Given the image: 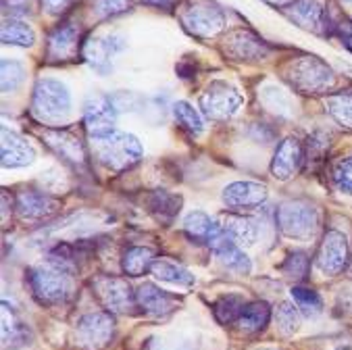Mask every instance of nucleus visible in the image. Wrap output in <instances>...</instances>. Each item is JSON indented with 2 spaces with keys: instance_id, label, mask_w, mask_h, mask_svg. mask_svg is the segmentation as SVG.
I'll use <instances>...</instances> for the list:
<instances>
[{
  "instance_id": "c756f323",
  "label": "nucleus",
  "mask_w": 352,
  "mask_h": 350,
  "mask_svg": "<svg viewBox=\"0 0 352 350\" xmlns=\"http://www.w3.org/2000/svg\"><path fill=\"white\" fill-rule=\"evenodd\" d=\"M327 111L340 125L352 129V90L327 96Z\"/></svg>"
},
{
  "instance_id": "4468645a",
  "label": "nucleus",
  "mask_w": 352,
  "mask_h": 350,
  "mask_svg": "<svg viewBox=\"0 0 352 350\" xmlns=\"http://www.w3.org/2000/svg\"><path fill=\"white\" fill-rule=\"evenodd\" d=\"M36 161V151L28 140L7 127H3V167L19 169Z\"/></svg>"
},
{
  "instance_id": "a18cd8bd",
  "label": "nucleus",
  "mask_w": 352,
  "mask_h": 350,
  "mask_svg": "<svg viewBox=\"0 0 352 350\" xmlns=\"http://www.w3.org/2000/svg\"><path fill=\"white\" fill-rule=\"evenodd\" d=\"M254 350H277V348H254Z\"/></svg>"
},
{
  "instance_id": "b1692460",
  "label": "nucleus",
  "mask_w": 352,
  "mask_h": 350,
  "mask_svg": "<svg viewBox=\"0 0 352 350\" xmlns=\"http://www.w3.org/2000/svg\"><path fill=\"white\" fill-rule=\"evenodd\" d=\"M151 271H153V275L157 279H161V282H167V284H173V286H182V288H190L196 282L194 275L186 267H182L177 263H171L167 259H157L153 263Z\"/></svg>"
},
{
  "instance_id": "2eb2a0df",
  "label": "nucleus",
  "mask_w": 352,
  "mask_h": 350,
  "mask_svg": "<svg viewBox=\"0 0 352 350\" xmlns=\"http://www.w3.org/2000/svg\"><path fill=\"white\" fill-rule=\"evenodd\" d=\"M56 208H58V202L52 196L38 192V190H23L17 196V213L21 215V219H28V221L46 219L56 213Z\"/></svg>"
},
{
  "instance_id": "f03ea898",
  "label": "nucleus",
  "mask_w": 352,
  "mask_h": 350,
  "mask_svg": "<svg viewBox=\"0 0 352 350\" xmlns=\"http://www.w3.org/2000/svg\"><path fill=\"white\" fill-rule=\"evenodd\" d=\"M32 111L42 123H65L72 115V94L63 82L44 78L36 84Z\"/></svg>"
},
{
  "instance_id": "39448f33",
  "label": "nucleus",
  "mask_w": 352,
  "mask_h": 350,
  "mask_svg": "<svg viewBox=\"0 0 352 350\" xmlns=\"http://www.w3.org/2000/svg\"><path fill=\"white\" fill-rule=\"evenodd\" d=\"M290 84L307 94H325L333 88L336 76L331 67L317 56H302L294 61L288 69Z\"/></svg>"
},
{
  "instance_id": "4c0bfd02",
  "label": "nucleus",
  "mask_w": 352,
  "mask_h": 350,
  "mask_svg": "<svg viewBox=\"0 0 352 350\" xmlns=\"http://www.w3.org/2000/svg\"><path fill=\"white\" fill-rule=\"evenodd\" d=\"M131 9V0H96V13L100 17H117Z\"/></svg>"
},
{
  "instance_id": "f257e3e1",
  "label": "nucleus",
  "mask_w": 352,
  "mask_h": 350,
  "mask_svg": "<svg viewBox=\"0 0 352 350\" xmlns=\"http://www.w3.org/2000/svg\"><path fill=\"white\" fill-rule=\"evenodd\" d=\"M92 151L102 165L113 171H123L133 167L142 159V144L133 133L121 129H107L92 135Z\"/></svg>"
},
{
  "instance_id": "a211bd4d",
  "label": "nucleus",
  "mask_w": 352,
  "mask_h": 350,
  "mask_svg": "<svg viewBox=\"0 0 352 350\" xmlns=\"http://www.w3.org/2000/svg\"><path fill=\"white\" fill-rule=\"evenodd\" d=\"M184 232L192 242L210 246L223 234V228L210 215H206L202 211H192L184 219Z\"/></svg>"
},
{
  "instance_id": "f704fd0d",
  "label": "nucleus",
  "mask_w": 352,
  "mask_h": 350,
  "mask_svg": "<svg viewBox=\"0 0 352 350\" xmlns=\"http://www.w3.org/2000/svg\"><path fill=\"white\" fill-rule=\"evenodd\" d=\"M25 80V67L19 61H3V92L9 94L13 90H17Z\"/></svg>"
},
{
  "instance_id": "37998d69",
  "label": "nucleus",
  "mask_w": 352,
  "mask_h": 350,
  "mask_svg": "<svg viewBox=\"0 0 352 350\" xmlns=\"http://www.w3.org/2000/svg\"><path fill=\"white\" fill-rule=\"evenodd\" d=\"M144 5H148V7H155V9H165V11H169V9H173L175 5H177V0H142Z\"/></svg>"
},
{
  "instance_id": "5701e85b",
  "label": "nucleus",
  "mask_w": 352,
  "mask_h": 350,
  "mask_svg": "<svg viewBox=\"0 0 352 350\" xmlns=\"http://www.w3.org/2000/svg\"><path fill=\"white\" fill-rule=\"evenodd\" d=\"M179 206H182V198L171 194V192H167V190H155L148 196L151 213L161 223H171L177 217V213H179Z\"/></svg>"
},
{
  "instance_id": "423d86ee",
  "label": "nucleus",
  "mask_w": 352,
  "mask_h": 350,
  "mask_svg": "<svg viewBox=\"0 0 352 350\" xmlns=\"http://www.w3.org/2000/svg\"><path fill=\"white\" fill-rule=\"evenodd\" d=\"M186 32L198 38H210L223 30L226 15L219 5L210 0H190L188 7L179 15Z\"/></svg>"
},
{
  "instance_id": "6ab92c4d",
  "label": "nucleus",
  "mask_w": 352,
  "mask_h": 350,
  "mask_svg": "<svg viewBox=\"0 0 352 350\" xmlns=\"http://www.w3.org/2000/svg\"><path fill=\"white\" fill-rule=\"evenodd\" d=\"M226 52L232 54L236 61H258L267 56L269 48L250 32H234L226 40Z\"/></svg>"
},
{
  "instance_id": "393cba45",
  "label": "nucleus",
  "mask_w": 352,
  "mask_h": 350,
  "mask_svg": "<svg viewBox=\"0 0 352 350\" xmlns=\"http://www.w3.org/2000/svg\"><path fill=\"white\" fill-rule=\"evenodd\" d=\"M155 250L148 246H131L123 252V261L121 267L129 277H140L146 271H151L153 263H155Z\"/></svg>"
},
{
  "instance_id": "6e6552de",
  "label": "nucleus",
  "mask_w": 352,
  "mask_h": 350,
  "mask_svg": "<svg viewBox=\"0 0 352 350\" xmlns=\"http://www.w3.org/2000/svg\"><path fill=\"white\" fill-rule=\"evenodd\" d=\"M115 333V319L107 311H94L84 315L76 325V344L84 350L104 348Z\"/></svg>"
},
{
  "instance_id": "a19ab883",
  "label": "nucleus",
  "mask_w": 352,
  "mask_h": 350,
  "mask_svg": "<svg viewBox=\"0 0 352 350\" xmlns=\"http://www.w3.org/2000/svg\"><path fill=\"white\" fill-rule=\"evenodd\" d=\"M76 0H42V7L50 13V15H60L65 13L69 7H72Z\"/></svg>"
},
{
  "instance_id": "4be33fe9",
  "label": "nucleus",
  "mask_w": 352,
  "mask_h": 350,
  "mask_svg": "<svg viewBox=\"0 0 352 350\" xmlns=\"http://www.w3.org/2000/svg\"><path fill=\"white\" fill-rule=\"evenodd\" d=\"M288 17L305 30L317 32L325 23V11L319 0H294L288 7Z\"/></svg>"
},
{
  "instance_id": "49530a36",
  "label": "nucleus",
  "mask_w": 352,
  "mask_h": 350,
  "mask_svg": "<svg viewBox=\"0 0 352 350\" xmlns=\"http://www.w3.org/2000/svg\"><path fill=\"white\" fill-rule=\"evenodd\" d=\"M346 3H352V0H346Z\"/></svg>"
},
{
  "instance_id": "cd10ccee",
  "label": "nucleus",
  "mask_w": 352,
  "mask_h": 350,
  "mask_svg": "<svg viewBox=\"0 0 352 350\" xmlns=\"http://www.w3.org/2000/svg\"><path fill=\"white\" fill-rule=\"evenodd\" d=\"M244 307H246V303L240 294H228V296H221L213 305V313L221 325H230V323H236L240 319Z\"/></svg>"
},
{
  "instance_id": "c9c22d12",
  "label": "nucleus",
  "mask_w": 352,
  "mask_h": 350,
  "mask_svg": "<svg viewBox=\"0 0 352 350\" xmlns=\"http://www.w3.org/2000/svg\"><path fill=\"white\" fill-rule=\"evenodd\" d=\"M309 267H311L309 254L302 250H296V252L288 254V259L284 261V265H281V271L292 279H305L309 273Z\"/></svg>"
},
{
  "instance_id": "412c9836",
  "label": "nucleus",
  "mask_w": 352,
  "mask_h": 350,
  "mask_svg": "<svg viewBox=\"0 0 352 350\" xmlns=\"http://www.w3.org/2000/svg\"><path fill=\"white\" fill-rule=\"evenodd\" d=\"M210 250L219 259L221 265H226L228 269L236 271V273H250L252 265L250 259L240 250V246L223 232L213 244H210Z\"/></svg>"
},
{
  "instance_id": "7c9ffc66",
  "label": "nucleus",
  "mask_w": 352,
  "mask_h": 350,
  "mask_svg": "<svg viewBox=\"0 0 352 350\" xmlns=\"http://www.w3.org/2000/svg\"><path fill=\"white\" fill-rule=\"evenodd\" d=\"M292 300L311 319H315V317H319L323 313V298L319 296V292H315L311 288L294 286L292 288Z\"/></svg>"
},
{
  "instance_id": "9b49d317",
  "label": "nucleus",
  "mask_w": 352,
  "mask_h": 350,
  "mask_svg": "<svg viewBox=\"0 0 352 350\" xmlns=\"http://www.w3.org/2000/svg\"><path fill=\"white\" fill-rule=\"evenodd\" d=\"M302 161H305L302 144L296 138H286V140H281L275 149V155L271 161V173L279 182H288L290 177L298 173Z\"/></svg>"
},
{
  "instance_id": "7ed1b4c3",
  "label": "nucleus",
  "mask_w": 352,
  "mask_h": 350,
  "mask_svg": "<svg viewBox=\"0 0 352 350\" xmlns=\"http://www.w3.org/2000/svg\"><path fill=\"white\" fill-rule=\"evenodd\" d=\"M30 288L40 305H63L69 298V294H72V273H67L50 263L34 267L30 271Z\"/></svg>"
},
{
  "instance_id": "79ce46f5",
  "label": "nucleus",
  "mask_w": 352,
  "mask_h": 350,
  "mask_svg": "<svg viewBox=\"0 0 352 350\" xmlns=\"http://www.w3.org/2000/svg\"><path fill=\"white\" fill-rule=\"evenodd\" d=\"M5 7H11L13 15H25L30 11V0H5Z\"/></svg>"
},
{
  "instance_id": "473e14b6",
  "label": "nucleus",
  "mask_w": 352,
  "mask_h": 350,
  "mask_svg": "<svg viewBox=\"0 0 352 350\" xmlns=\"http://www.w3.org/2000/svg\"><path fill=\"white\" fill-rule=\"evenodd\" d=\"M275 323L279 327L281 333H294L300 325V315H298V307H294V303H281L275 309Z\"/></svg>"
},
{
  "instance_id": "f8f14e48",
  "label": "nucleus",
  "mask_w": 352,
  "mask_h": 350,
  "mask_svg": "<svg viewBox=\"0 0 352 350\" xmlns=\"http://www.w3.org/2000/svg\"><path fill=\"white\" fill-rule=\"evenodd\" d=\"M44 140L65 163H69L76 169L86 165V149L76 133L67 129H48L44 131Z\"/></svg>"
},
{
  "instance_id": "c85d7f7f",
  "label": "nucleus",
  "mask_w": 352,
  "mask_h": 350,
  "mask_svg": "<svg viewBox=\"0 0 352 350\" xmlns=\"http://www.w3.org/2000/svg\"><path fill=\"white\" fill-rule=\"evenodd\" d=\"M0 36H3L5 44H13V46H32L36 42L34 30L19 19H7L3 23V32H0Z\"/></svg>"
},
{
  "instance_id": "ea45409f",
  "label": "nucleus",
  "mask_w": 352,
  "mask_h": 350,
  "mask_svg": "<svg viewBox=\"0 0 352 350\" xmlns=\"http://www.w3.org/2000/svg\"><path fill=\"white\" fill-rule=\"evenodd\" d=\"M333 32L340 36L342 44L352 52V19L342 17V19L338 21V25H333Z\"/></svg>"
},
{
  "instance_id": "58836bf2",
  "label": "nucleus",
  "mask_w": 352,
  "mask_h": 350,
  "mask_svg": "<svg viewBox=\"0 0 352 350\" xmlns=\"http://www.w3.org/2000/svg\"><path fill=\"white\" fill-rule=\"evenodd\" d=\"M265 96L267 98H273V102H265V105H269L273 111H277V113H284L286 109H288V105H290V100H288V96L281 92V90H275V88H267L265 90Z\"/></svg>"
},
{
  "instance_id": "9d476101",
  "label": "nucleus",
  "mask_w": 352,
  "mask_h": 350,
  "mask_svg": "<svg viewBox=\"0 0 352 350\" xmlns=\"http://www.w3.org/2000/svg\"><path fill=\"white\" fill-rule=\"evenodd\" d=\"M348 263H350V248L346 236L338 230H329L323 236V242L315 256L317 269L327 277H336L348 267Z\"/></svg>"
},
{
  "instance_id": "e433bc0d",
  "label": "nucleus",
  "mask_w": 352,
  "mask_h": 350,
  "mask_svg": "<svg viewBox=\"0 0 352 350\" xmlns=\"http://www.w3.org/2000/svg\"><path fill=\"white\" fill-rule=\"evenodd\" d=\"M333 184L340 192L352 194V157H344L333 165L331 171Z\"/></svg>"
},
{
  "instance_id": "0eeeda50",
  "label": "nucleus",
  "mask_w": 352,
  "mask_h": 350,
  "mask_svg": "<svg viewBox=\"0 0 352 350\" xmlns=\"http://www.w3.org/2000/svg\"><path fill=\"white\" fill-rule=\"evenodd\" d=\"M94 294L102 303L109 313H131L138 307L135 292L131 290L129 282L115 275H100L94 279Z\"/></svg>"
},
{
  "instance_id": "2f4dec72",
  "label": "nucleus",
  "mask_w": 352,
  "mask_h": 350,
  "mask_svg": "<svg viewBox=\"0 0 352 350\" xmlns=\"http://www.w3.org/2000/svg\"><path fill=\"white\" fill-rule=\"evenodd\" d=\"M173 117H175V121H177L186 131H190L192 135H198V133H202V129H204V121H202L200 113H198L190 102H184V100L175 102V105H173Z\"/></svg>"
},
{
  "instance_id": "20e7f679",
  "label": "nucleus",
  "mask_w": 352,
  "mask_h": 350,
  "mask_svg": "<svg viewBox=\"0 0 352 350\" xmlns=\"http://www.w3.org/2000/svg\"><path fill=\"white\" fill-rule=\"evenodd\" d=\"M275 219L279 232L294 240H309L319 228V211L307 200L281 202Z\"/></svg>"
},
{
  "instance_id": "ddd939ff",
  "label": "nucleus",
  "mask_w": 352,
  "mask_h": 350,
  "mask_svg": "<svg viewBox=\"0 0 352 350\" xmlns=\"http://www.w3.org/2000/svg\"><path fill=\"white\" fill-rule=\"evenodd\" d=\"M267 188L256 182H234L223 190V202L230 208H256L267 202Z\"/></svg>"
},
{
  "instance_id": "a878e982",
  "label": "nucleus",
  "mask_w": 352,
  "mask_h": 350,
  "mask_svg": "<svg viewBox=\"0 0 352 350\" xmlns=\"http://www.w3.org/2000/svg\"><path fill=\"white\" fill-rule=\"evenodd\" d=\"M223 232L236 242V244H254L256 242V226L252 219L242 215H226L223 219Z\"/></svg>"
},
{
  "instance_id": "f3484780",
  "label": "nucleus",
  "mask_w": 352,
  "mask_h": 350,
  "mask_svg": "<svg viewBox=\"0 0 352 350\" xmlns=\"http://www.w3.org/2000/svg\"><path fill=\"white\" fill-rule=\"evenodd\" d=\"M117 117V107L111 96H92L84 107V121L90 129V135L113 129Z\"/></svg>"
},
{
  "instance_id": "c03bdc74",
  "label": "nucleus",
  "mask_w": 352,
  "mask_h": 350,
  "mask_svg": "<svg viewBox=\"0 0 352 350\" xmlns=\"http://www.w3.org/2000/svg\"><path fill=\"white\" fill-rule=\"evenodd\" d=\"M269 5H275V7H288V5H292L294 0H267Z\"/></svg>"
},
{
  "instance_id": "72a5a7b5",
  "label": "nucleus",
  "mask_w": 352,
  "mask_h": 350,
  "mask_svg": "<svg viewBox=\"0 0 352 350\" xmlns=\"http://www.w3.org/2000/svg\"><path fill=\"white\" fill-rule=\"evenodd\" d=\"M3 342H5V348H17V346H23L28 342V329L21 321H17L11 313V321H9V315L3 311Z\"/></svg>"
},
{
  "instance_id": "aec40b11",
  "label": "nucleus",
  "mask_w": 352,
  "mask_h": 350,
  "mask_svg": "<svg viewBox=\"0 0 352 350\" xmlns=\"http://www.w3.org/2000/svg\"><path fill=\"white\" fill-rule=\"evenodd\" d=\"M135 298H138V307L151 317H167L175 309L173 296L155 284H142L135 292Z\"/></svg>"
},
{
  "instance_id": "1a4fd4ad",
  "label": "nucleus",
  "mask_w": 352,
  "mask_h": 350,
  "mask_svg": "<svg viewBox=\"0 0 352 350\" xmlns=\"http://www.w3.org/2000/svg\"><path fill=\"white\" fill-rule=\"evenodd\" d=\"M242 107V94L228 82H213L202 96H200V109L210 119H230L234 117Z\"/></svg>"
},
{
  "instance_id": "dca6fc26",
  "label": "nucleus",
  "mask_w": 352,
  "mask_h": 350,
  "mask_svg": "<svg viewBox=\"0 0 352 350\" xmlns=\"http://www.w3.org/2000/svg\"><path fill=\"white\" fill-rule=\"evenodd\" d=\"M80 52V32L74 25H58L46 44V56L50 61H72Z\"/></svg>"
},
{
  "instance_id": "bb28decb",
  "label": "nucleus",
  "mask_w": 352,
  "mask_h": 350,
  "mask_svg": "<svg viewBox=\"0 0 352 350\" xmlns=\"http://www.w3.org/2000/svg\"><path fill=\"white\" fill-rule=\"evenodd\" d=\"M269 319H271V307L265 300H256V303H250V305L244 307V311H242V315H240V319L236 323L240 325L242 331L252 333V331H258V329L267 327Z\"/></svg>"
}]
</instances>
